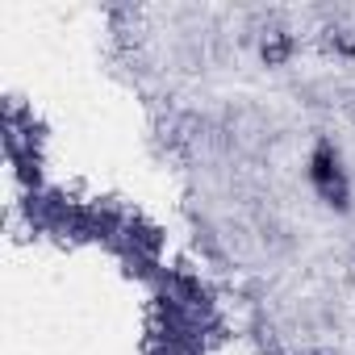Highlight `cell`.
I'll use <instances>...</instances> for the list:
<instances>
[{
	"label": "cell",
	"mask_w": 355,
	"mask_h": 355,
	"mask_svg": "<svg viewBox=\"0 0 355 355\" xmlns=\"http://www.w3.org/2000/svg\"><path fill=\"white\" fill-rule=\"evenodd\" d=\"M309 184L318 189V197L330 209H347L351 189H347V175H343V159L330 142H318V150L309 155Z\"/></svg>",
	"instance_id": "6da1fadb"
},
{
	"label": "cell",
	"mask_w": 355,
	"mask_h": 355,
	"mask_svg": "<svg viewBox=\"0 0 355 355\" xmlns=\"http://www.w3.org/2000/svg\"><path fill=\"white\" fill-rule=\"evenodd\" d=\"M293 51H297V38H293L288 30H272V34L263 38V46H259V59H263L268 67H284V63L293 59Z\"/></svg>",
	"instance_id": "7a4b0ae2"
},
{
	"label": "cell",
	"mask_w": 355,
	"mask_h": 355,
	"mask_svg": "<svg viewBox=\"0 0 355 355\" xmlns=\"http://www.w3.org/2000/svg\"><path fill=\"white\" fill-rule=\"evenodd\" d=\"M334 51H338V55H355V34H351V30H338V34H334Z\"/></svg>",
	"instance_id": "3957f363"
}]
</instances>
